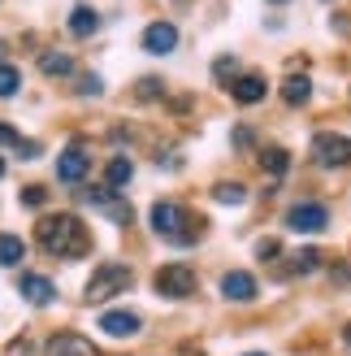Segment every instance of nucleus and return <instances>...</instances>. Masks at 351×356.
Returning <instances> with one entry per match:
<instances>
[{"mask_svg":"<svg viewBox=\"0 0 351 356\" xmlns=\"http://www.w3.org/2000/svg\"><path fill=\"white\" fill-rule=\"evenodd\" d=\"M317 265H321V252H317V248H304V252L295 257V270H300V274H312Z\"/></svg>","mask_w":351,"mask_h":356,"instance_id":"5701e85b","label":"nucleus"},{"mask_svg":"<svg viewBox=\"0 0 351 356\" xmlns=\"http://www.w3.org/2000/svg\"><path fill=\"white\" fill-rule=\"evenodd\" d=\"M152 287H156V296H165V300H187V296H196L200 278H196V270H191V265L173 261V265H161V270H156Z\"/></svg>","mask_w":351,"mask_h":356,"instance_id":"f03ea898","label":"nucleus"},{"mask_svg":"<svg viewBox=\"0 0 351 356\" xmlns=\"http://www.w3.org/2000/svg\"><path fill=\"white\" fill-rule=\"evenodd\" d=\"M286 226L295 230V235H321V230L329 226V209L325 204H295L291 213H286Z\"/></svg>","mask_w":351,"mask_h":356,"instance_id":"20e7f679","label":"nucleus"},{"mask_svg":"<svg viewBox=\"0 0 351 356\" xmlns=\"http://www.w3.org/2000/svg\"><path fill=\"white\" fill-rule=\"evenodd\" d=\"M0 52H5V44H0Z\"/></svg>","mask_w":351,"mask_h":356,"instance_id":"72a5a7b5","label":"nucleus"},{"mask_svg":"<svg viewBox=\"0 0 351 356\" xmlns=\"http://www.w3.org/2000/svg\"><path fill=\"white\" fill-rule=\"evenodd\" d=\"M44 200H48L44 187H22V204H26V209H40Z\"/></svg>","mask_w":351,"mask_h":356,"instance_id":"b1692460","label":"nucleus"},{"mask_svg":"<svg viewBox=\"0 0 351 356\" xmlns=\"http://www.w3.org/2000/svg\"><path fill=\"white\" fill-rule=\"evenodd\" d=\"M178 226H187V213L173 204V200H156L152 204V230L165 239H178Z\"/></svg>","mask_w":351,"mask_h":356,"instance_id":"0eeeda50","label":"nucleus"},{"mask_svg":"<svg viewBox=\"0 0 351 356\" xmlns=\"http://www.w3.org/2000/svg\"><path fill=\"white\" fill-rule=\"evenodd\" d=\"M0 178H5V161H0Z\"/></svg>","mask_w":351,"mask_h":356,"instance_id":"2f4dec72","label":"nucleus"},{"mask_svg":"<svg viewBox=\"0 0 351 356\" xmlns=\"http://www.w3.org/2000/svg\"><path fill=\"white\" fill-rule=\"evenodd\" d=\"M256 257H260V261H265V257H277V239H260V243H256Z\"/></svg>","mask_w":351,"mask_h":356,"instance_id":"c85d7f7f","label":"nucleus"},{"mask_svg":"<svg viewBox=\"0 0 351 356\" xmlns=\"http://www.w3.org/2000/svg\"><path fill=\"white\" fill-rule=\"evenodd\" d=\"M248 356H265V352H248Z\"/></svg>","mask_w":351,"mask_h":356,"instance_id":"473e14b6","label":"nucleus"},{"mask_svg":"<svg viewBox=\"0 0 351 356\" xmlns=\"http://www.w3.org/2000/svg\"><path fill=\"white\" fill-rule=\"evenodd\" d=\"M100 92H104V87H100V79H96V74H87V79L78 83V96H100Z\"/></svg>","mask_w":351,"mask_h":356,"instance_id":"a878e982","label":"nucleus"},{"mask_svg":"<svg viewBox=\"0 0 351 356\" xmlns=\"http://www.w3.org/2000/svg\"><path fill=\"white\" fill-rule=\"evenodd\" d=\"M312 156H317L321 165H351V139L334 135V131H321L312 139Z\"/></svg>","mask_w":351,"mask_h":356,"instance_id":"39448f33","label":"nucleus"},{"mask_svg":"<svg viewBox=\"0 0 351 356\" xmlns=\"http://www.w3.org/2000/svg\"><path fill=\"white\" fill-rule=\"evenodd\" d=\"M126 287H130V270H126V265H117V261H104L100 270L87 278V300L100 305V300H113L117 291H126Z\"/></svg>","mask_w":351,"mask_h":356,"instance_id":"7ed1b4c3","label":"nucleus"},{"mask_svg":"<svg viewBox=\"0 0 351 356\" xmlns=\"http://www.w3.org/2000/svg\"><path fill=\"white\" fill-rule=\"evenodd\" d=\"M165 87L156 83V79H139V100H152V96H161Z\"/></svg>","mask_w":351,"mask_h":356,"instance_id":"393cba45","label":"nucleus"},{"mask_svg":"<svg viewBox=\"0 0 351 356\" xmlns=\"http://www.w3.org/2000/svg\"><path fill=\"white\" fill-rule=\"evenodd\" d=\"M35 239H40L44 252L52 257H83L87 252V230L74 213H57V218H44L35 226Z\"/></svg>","mask_w":351,"mask_h":356,"instance_id":"f257e3e1","label":"nucleus"},{"mask_svg":"<svg viewBox=\"0 0 351 356\" xmlns=\"http://www.w3.org/2000/svg\"><path fill=\"white\" fill-rule=\"evenodd\" d=\"M17 291H22L31 305H52V296H57V287L44 278V274H22V282H17Z\"/></svg>","mask_w":351,"mask_h":356,"instance_id":"f8f14e48","label":"nucleus"},{"mask_svg":"<svg viewBox=\"0 0 351 356\" xmlns=\"http://www.w3.org/2000/svg\"><path fill=\"white\" fill-rule=\"evenodd\" d=\"M87 170H92V156H87L83 144H69V148L57 156V178H61V183H83Z\"/></svg>","mask_w":351,"mask_h":356,"instance_id":"423d86ee","label":"nucleus"},{"mask_svg":"<svg viewBox=\"0 0 351 356\" xmlns=\"http://www.w3.org/2000/svg\"><path fill=\"white\" fill-rule=\"evenodd\" d=\"M130 178H135V165H130V156H113V161H109V170H104V187H126L130 183Z\"/></svg>","mask_w":351,"mask_h":356,"instance_id":"4468645a","label":"nucleus"},{"mask_svg":"<svg viewBox=\"0 0 351 356\" xmlns=\"http://www.w3.org/2000/svg\"><path fill=\"white\" fill-rule=\"evenodd\" d=\"M17 87H22V74L13 65H0V96H13Z\"/></svg>","mask_w":351,"mask_h":356,"instance_id":"4be33fe9","label":"nucleus"},{"mask_svg":"<svg viewBox=\"0 0 351 356\" xmlns=\"http://www.w3.org/2000/svg\"><path fill=\"white\" fill-rule=\"evenodd\" d=\"M260 165H265L273 178H282L291 170V152L286 148H265V152H260Z\"/></svg>","mask_w":351,"mask_h":356,"instance_id":"a211bd4d","label":"nucleus"},{"mask_svg":"<svg viewBox=\"0 0 351 356\" xmlns=\"http://www.w3.org/2000/svg\"><path fill=\"white\" fill-rule=\"evenodd\" d=\"M40 70L48 79H61V74H69V70H74V57H69V52H44L40 57Z\"/></svg>","mask_w":351,"mask_h":356,"instance_id":"dca6fc26","label":"nucleus"},{"mask_svg":"<svg viewBox=\"0 0 351 356\" xmlns=\"http://www.w3.org/2000/svg\"><path fill=\"white\" fill-rule=\"evenodd\" d=\"M277 5H282V0H277Z\"/></svg>","mask_w":351,"mask_h":356,"instance_id":"f704fd0d","label":"nucleus"},{"mask_svg":"<svg viewBox=\"0 0 351 356\" xmlns=\"http://www.w3.org/2000/svg\"><path fill=\"white\" fill-rule=\"evenodd\" d=\"M48 356H96V348H92V339L65 330V334H57V339L48 343Z\"/></svg>","mask_w":351,"mask_h":356,"instance_id":"9b49d317","label":"nucleus"},{"mask_svg":"<svg viewBox=\"0 0 351 356\" xmlns=\"http://www.w3.org/2000/svg\"><path fill=\"white\" fill-rule=\"evenodd\" d=\"M173 48H178V26L173 22H152L144 31V52H152V57H165Z\"/></svg>","mask_w":351,"mask_h":356,"instance_id":"6e6552de","label":"nucleus"},{"mask_svg":"<svg viewBox=\"0 0 351 356\" xmlns=\"http://www.w3.org/2000/svg\"><path fill=\"white\" fill-rule=\"evenodd\" d=\"M78 195H83L87 204H96V209H109V204H113V191H109V187H83Z\"/></svg>","mask_w":351,"mask_h":356,"instance_id":"412c9836","label":"nucleus"},{"mask_svg":"<svg viewBox=\"0 0 351 356\" xmlns=\"http://www.w3.org/2000/svg\"><path fill=\"white\" fill-rule=\"evenodd\" d=\"M343 339H347V343H351V322H347V330H343Z\"/></svg>","mask_w":351,"mask_h":356,"instance_id":"7c9ffc66","label":"nucleus"},{"mask_svg":"<svg viewBox=\"0 0 351 356\" xmlns=\"http://www.w3.org/2000/svg\"><path fill=\"white\" fill-rule=\"evenodd\" d=\"M100 330L113 334V339H130V334H139V317L126 313V309H113V313L100 317Z\"/></svg>","mask_w":351,"mask_h":356,"instance_id":"9d476101","label":"nucleus"},{"mask_svg":"<svg viewBox=\"0 0 351 356\" xmlns=\"http://www.w3.org/2000/svg\"><path fill=\"white\" fill-rule=\"evenodd\" d=\"M0 144H17V131L5 127V122H0Z\"/></svg>","mask_w":351,"mask_h":356,"instance_id":"c756f323","label":"nucleus"},{"mask_svg":"<svg viewBox=\"0 0 351 356\" xmlns=\"http://www.w3.org/2000/svg\"><path fill=\"white\" fill-rule=\"evenodd\" d=\"M17 152H22V161H35V156H40V144H35V139L22 144V139H17Z\"/></svg>","mask_w":351,"mask_h":356,"instance_id":"cd10ccee","label":"nucleus"},{"mask_svg":"<svg viewBox=\"0 0 351 356\" xmlns=\"http://www.w3.org/2000/svg\"><path fill=\"white\" fill-rule=\"evenodd\" d=\"M213 195L221 204H243V200H248V187H243V183H217Z\"/></svg>","mask_w":351,"mask_h":356,"instance_id":"aec40b11","label":"nucleus"},{"mask_svg":"<svg viewBox=\"0 0 351 356\" xmlns=\"http://www.w3.org/2000/svg\"><path fill=\"white\" fill-rule=\"evenodd\" d=\"M230 92H234L239 104H260V100H265V92H269V83L260 79V74H243V79L230 87Z\"/></svg>","mask_w":351,"mask_h":356,"instance_id":"ddd939ff","label":"nucleus"},{"mask_svg":"<svg viewBox=\"0 0 351 356\" xmlns=\"http://www.w3.org/2000/svg\"><path fill=\"white\" fill-rule=\"evenodd\" d=\"M221 296L225 300H239V305H248V300H256V278L243 274V270H230L221 278Z\"/></svg>","mask_w":351,"mask_h":356,"instance_id":"1a4fd4ad","label":"nucleus"},{"mask_svg":"<svg viewBox=\"0 0 351 356\" xmlns=\"http://www.w3.org/2000/svg\"><path fill=\"white\" fill-rule=\"evenodd\" d=\"M26 257V243L17 235H0V265H17Z\"/></svg>","mask_w":351,"mask_h":356,"instance_id":"6ab92c4d","label":"nucleus"},{"mask_svg":"<svg viewBox=\"0 0 351 356\" xmlns=\"http://www.w3.org/2000/svg\"><path fill=\"white\" fill-rule=\"evenodd\" d=\"M69 31H74V35H96L100 31V13L92 5H78L74 13H69Z\"/></svg>","mask_w":351,"mask_h":356,"instance_id":"2eb2a0df","label":"nucleus"},{"mask_svg":"<svg viewBox=\"0 0 351 356\" xmlns=\"http://www.w3.org/2000/svg\"><path fill=\"white\" fill-rule=\"evenodd\" d=\"M308 96H312V83H308L304 74H291L286 87H282V100H286V104H308Z\"/></svg>","mask_w":351,"mask_h":356,"instance_id":"f3484780","label":"nucleus"},{"mask_svg":"<svg viewBox=\"0 0 351 356\" xmlns=\"http://www.w3.org/2000/svg\"><path fill=\"white\" fill-rule=\"evenodd\" d=\"M234 70H239V65H234V57H221V61L213 65V74H217V79H225V74L234 79Z\"/></svg>","mask_w":351,"mask_h":356,"instance_id":"bb28decb","label":"nucleus"}]
</instances>
